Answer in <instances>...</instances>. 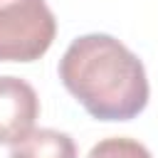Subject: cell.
Wrapping results in <instances>:
<instances>
[{
	"label": "cell",
	"mask_w": 158,
	"mask_h": 158,
	"mask_svg": "<svg viewBox=\"0 0 158 158\" xmlns=\"http://www.w3.org/2000/svg\"><path fill=\"white\" fill-rule=\"evenodd\" d=\"M59 79L99 121H128L148 104L143 62L104 32L81 35L67 47L59 59Z\"/></svg>",
	"instance_id": "obj_1"
},
{
	"label": "cell",
	"mask_w": 158,
	"mask_h": 158,
	"mask_svg": "<svg viewBox=\"0 0 158 158\" xmlns=\"http://www.w3.org/2000/svg\"><path fill=\"white\" fill-rule=\"evenodd\" d=\"M54 35L57 20L44 0H0V62H35Z\"/></svg>",
	"instance_id": "obj_2"
},
{
	"label": "cell",
	"mask_w": 158,
	"mask_h": 158,
	"mask_svg": "<svg viewBox=\"0 0 158 158\" xmlns=\"http://www.w3.org/2000/svg\"><path fill=\"white\" fill-rule=\"evenodd\" d=\"M40 116L37 91L20 77H0V146L22 141Z\"/></svg>",
	"instance_id": "obj_3"
},
{
	"label": "cell",
	"mask_w": 158,
	"mask_h": 158,
	"mask_svg": "<svg viewBox=\"0 0 158 158\" xmlns=\"http://www.w3.org/2000/svg\"><path fill=\"white\" fill-rule=\"evenodd\" d=\"M10 158H77V146L62 131L32 128L22 141L12 143Z\"/></svg>",
	"instance_id": "obj_4"
},
{
	"label": "cell",
	"mask_w": 158,
	"mask_h": 158,
	"mask_svg": "<svg viewBox=\"0 0 158 158\" xmlns=\"http://www.w3.org/2000/svg\"><path fill=\"white\" fill-rule=\"evenodd\" d=\"M86 158H151V153L133 138H104L89 151Z\"/></svg>",
	"instance_id": "obj_5"
}]
</instances>
